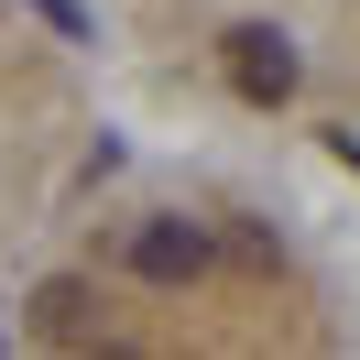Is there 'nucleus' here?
<instances>
[{"mask_svg":"<svg viewBox=\"0 0 360 360\" xmlns=\"http://www.w3.org/2000/svg\"><path fill=\"white\" fill-rule=\"evenodd\" d=\"M295 77H306V66H295V44H284L273 22H240V33H229V88H240L251 110H284Z\"/></svg>","mask_w":360,"mask_h":360,"instance_id":"nucleus-1","label":"nucleus"},{"mask_svg":"<svg viewBox=\"0 0 360 360\" xmlns=\"http://www.w3.org/2000/svg\"><path fill=\"white\" fill-rule=\"evenodd\" d=\"M120 262H131L142 284H197L207 273V229L197 219H142L131 240H120Z\"/></svg>","mask_w":360,"mask_h":360,"instance_id":"nucleus-2","label":"nucleus"},{"mask_svg":"<svg viewBox=\"0 0 360 360\" xmlns=\"http://www.w3.org/2000/svg\"><path fill=\"white\" fill-rule=\"evenodd\" d=\"M44 328L77 338V328H88V295H77V284H44Z\"/></svg>","mask_w":360,"mask_h":360,"instance_id":"nucleus-3","label":"nucleus"},{"mask_svg":"<svg viewBox=\"0 0 360 360\" xmlns=\"http://www.w3.org/2000/svg\"><path fill=\"white\" fill-rule=\"evenodd\" d=\"M33 11H44L55 33H88V11H77V0H33Z\"/></svg>","mask_w":360,"mask_h":360,"instance_id":"nucleus-4","label":"nucleus"}]
</instances>
